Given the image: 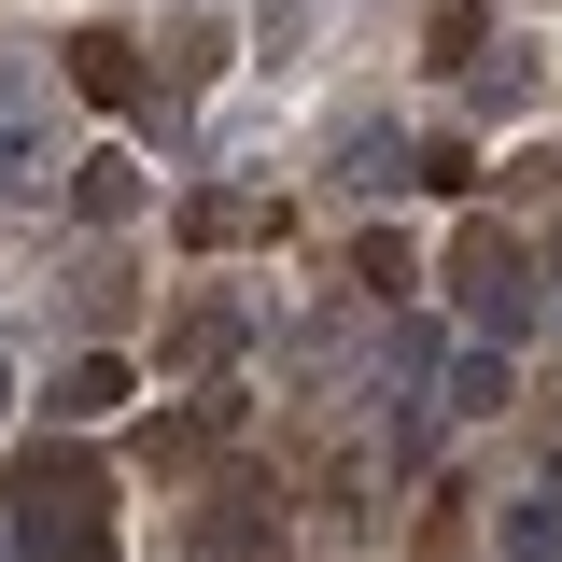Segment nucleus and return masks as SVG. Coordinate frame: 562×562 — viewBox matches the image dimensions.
<instances>
[{
    "label": "nucleus",
    "instance_id": "1",
    "mask_svg": "<svg viewBox=\"0 0 562 562\" xmlns=\"http://www.w3.org/2000/svg\"><path fill=\"white\" fill-rule=\"evenodd\" d=\"M14 535H29V562H113V464L70 436L14 450Z\"/></svg>",
    "mask_w": 562,
    "mask_h": 562
},
{
    "label": "nucleus",
    "instance_id": "2",
    "mask_svg": "<svg viewBox=\"0 0 562 562\" xmlns=\"http://www.w3.org/2000/svg\"><path fill=\"white\" fill-rule=\"evenodd\" d=\"M450 295H464V324H479V338H506V351H520V324L549 310V281H535V239H506V225H464V239H450Z\"/></svg>",
    "mask_w": 562,
    "mask_h": 562
},
{
    "label": "nucleus",
    "instance_id": "3",
    "mask_svg": "<svg viewBox=\"0 0 562 562\" xmlns=\"http://www.w3.org/2000/svg\"><path fill=\"white\" fill-rule=\"evenodd\" d=\"M57 85L29 57H0V198H57Z\"/></svg>",
    "mask_w": 562,
    "mask_h": 562
},
{
    "label": "nucleus",
    "instance_id": "4",
    "mask_svg": "<svg viewBox=\"0 0 562 562\" xmlns=\"http://www.w3.org/2000/svg\"><path fill=\"white\" fill-rule=\"evenodd\" d=\"M70 85H85L99 113H140V99H155V70H140L127 29H70Z\"/></svg>",
    "mask_w": 562,
    "mask_h": 562
},
{
    "label": "nucleus",
    "instance_id": "5",
    "mask_svg": "<svg viewBox=\"0 0 562 562\" xmlns=\"http://www.w3.org/2000/svg\"><path fill=\"white\" fill-rule=\"evenodd\" d=\"M535 99H549V57H520V43H506V57H464V113H479V127H506V113H535Z\"/></svg>",
    "mask_w": 562,
    "mask_h": 562
},
{
    "label": "nucleus",
    "instance_id": "6",
    "mask_svg": "<svg viewBox=\"0 0 562 562\" xmlns=\"http://www.w3.org/2000/svg\"><path fill=\"white\" fill-rule=\"evenodd\" d=\"M408 169H422L408 127H338V198H394Z\"/></svg>",
    "mask_w": 562,
    "mask_h": 562
},
{
    "label": "nucleus",
    "instance_id": "7",
    "mask_svg": "<svg viewBox=\"0 0 562 562\" xmlns=\"http://www.w3.org/2000/svg\"><path fill=\"white\" fill-rule=\"evenodd\" d=\"M127 394H140V380H127V351H70V366H57V422H113Z\"/></svg>",
    "mask_w": 562,
    "mask_h": 562
},
{
    "label": "nucleus",
    "instance_id": "8",
    "mask_svg": "<svg viewBox=\"0 0 562 562\" xmlns=\"http://www.w3.org/2000/svg\"><path fill=\"white\" fill-rule=\"evenodd\" d=\"M70 211L85 225H127L140 211V155H70Z\"/></svg>",
    "mask_w": 562,
    "mask_h": 562
},
{
    "label": "nucleus",
    "instance_id": "9",
    "mask_svg": "<svg viewBox=\"0 0 562 562\" xmlns=\"http://www.w3.org/2000/svg\"><path fill=\"white\" fill-rule=\"evenodd\" d=\"M225 351H239V310H225V295H198V310L169 324V380H211Z\"/></svg>",
    "mask_w": 562,
    "mask_h": 562
},
{
    "label": "nucleus",
    "instance_id": "10",
    "mask_svg": "<svg viewBox=\"0 0 562 562\" xmlns=\"http://www.w3.org/2000/svg\"><path fill=\"white\" fill-rule=\"evenodd\" d=\"M506 394H520V366H506V338H479L464 366H450V422H492Z\"/></svg>",
    "mask_w": 562,
    "mask_h": 562
},
{
    "label": "nucleus",
    "instance_id": "11",
    "mask_svg": "<svg viewBox=\"0 0 562 562\" xmlns=\"http://www.w3.org/2000/svg\"><path fill=\"white\" fill-rule=\"evenodd\" d=\"M281 211L268 198H225V183H211V198H183V239H198V254H225V239H268Z\"/></svg>",
    "mask_w": 562,
    "mask_h": 562
},
{
    "label": "nucleus",
    "instance_id": "12",
    "mask_svg": "<svg viewBox=\"0 0 562 562\" xmlns=\"http://www.w3.org/2000/svg\"><path fill=\"white\" fill-rule=\"evenodd\" d=\"M254 549H268V506H254V492L198 506V562H254Z\"/></svg>",
    "mask_w": 562,
    "mask_h": 562
},
{
    "label": "nucleus",
    "instance_id": "13",
    "mask_svg": "<svg viewBox=\"0 0 562 562\" xmlns=\"http://www.w3.org/2000/svg\"><path fill=\"white\" fill-rule=\"evenodd\" d=\"M506 562H562V492H520L506 506Z\"/></svg>",
    "mask_w": 562,
    "mask_h": 562
},
{
    "label": "nucleus",
    "instance_id": "14",
    "mask_svg": "<svg viewBox=\"0 0 562 562\" xmlns=\"http://www.w3.org/2000/svg\"><path fill=\"white\" fill-rule=\"evenodd\" d=\"M422 43H436V57H450V70H464V57H479V43H492V0H436V14H422Z\"/></svg>",
    "mask_w": 562,
    "mask_h": 562
},
{
    "label": "nucleus",
    "instance_id": "15",
    "mask_svg": "<svg viewBox=\"0 0 562 562\" xmlns=\"http://www.w3.org/2000/svg\"><path fill=\"white\" fill-rule=\"evenodd\" d=\"M310 29H324V0H254V57H310Z\"/></svg>",
    "mask_w": 562,
    "mask_h": 562
},
{
    "label": "nucleus",
    "instance_id": "16",
    "mask_svg": "<svg viewBox=\"0 0 562 562\" xmlns=\"http://www.w3.org/2000/svg\"><path fill=\"white\" fill-rule=\"evenodd\" d=\"M351 281H366V295L394 310V295H408V281H422V254H408V239H366V254H351Z\"/></svg>",
    "mask_w": 562,
    "mask_h": 562
},
{
    "label": "nucleus",
    "instance_id": "17",
    "mask_svg": "<svg viewBox=\"0 0 562 562\" xmlns=\"http://www.w3.org/2000/svg\"><path fill=\"white\" fill-rule=\"evenodd\" d=\"M70 295H85V324H113V310H127V268H113V254H85V268H70Z\"/></svg>",
    "mask_w": 562,
    "mask_h": 562
},
{
    "label": "nucleus",
    "instance_id": "18",
    "mask_svg": "<svg viewBox=\"0 0 562 562\" xmlns=\"http://www.w3.org/2000/svg\"><path fill=\"white\" fill-rule=\"evenodd\" d=\"M408 562H479V549H464V506H436V520L408 535Z\"/></svg>",
    "mask_w": 562,
    "mask_h": 562
},
{
    "label": "nucleus",
    "instance_id": "19",
    "mask_svg": "<svg viewBox=\"0 0 562 562\" xmlns=\"http://www.w3.org/2000/svg\"><path fill=\"white\" fill-rule=\"evenodd\" d=\"M0 422H14V351H0Z\"/></svg>",
    "mask_w": 562,
    "mask_h": 562
},
{
    "label": "nucleus",
    "instance_id": "20",
    "mask_svg": "<svg viewBox=\"0 0 562 562\" xmlns=\"http://www.w3.org/2000/svg\"><path fill=\"white\" fill-rule=\"evenodd\" d=\"M535 268H562V225H549V254H535Z\"/></svg>",
    "mask_w": 562,
    "mask_h": 562
}]
</instances>
